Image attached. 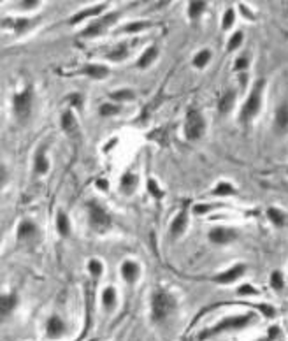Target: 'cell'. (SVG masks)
I'll list each match as a JSON object with an SVG mask.
<instances>
[{
  "label": "cell",
  "instance_id": "obj_1",
  "mask_svg": "<svg viewBox=\"0 0 288 341\" xmlns=\"http://www.w3.org/2000/svg\"><path fill=\"white\" fill-rule=\"evenodd\" d=\"M255 320V313H246V315H236V317H227V319L220 320L218 324L207 327L199 334V340H206V338H213L220 333H227V331H237L248 327L251 322Z\"/></svg>",
  "mask_w": 288,
  "mask_h": 341
},
{
  "label": "cell",
  "instance_id": "obj_2",
  "mask_svg": "<svg viewBox=\"0 0 288 341\" xmlns=\"http://www.w3.org/2000/svg\"><path fill=\"white\" fill-rule=\"evenodd\" d=\"M176 310V299L165 290H156L151 297V319L153 322L160 324L167 320Z\"/></svg>",
  "mask_w": 288,
  "mask_h": 341
},
{
  "label": "cell",
  "instance_id": "obj_3",
  "mask_svg": "<svg viewBox=\"0 0 288 341\" xmlns=\"http://www.w3.org/2000/svg\"><path fill=\"white\" fill-rule=\"evenodd\" d=\"M264 88H266V79H259V81L253 85V90H251L250 97L246 99L243 109H241V120H243V122H250V120L255 118L257 113L260 111Z\"/></svg>",
  "mask_w": 288,
  "mask_h": 341
},
{
  "label": "cell",
  "instance_id": "obj_4",
  "mask_svg": "<svg viewBox=\"0 0 288 341\" xmlns=\"http://www.w3.org/2000/svg\"><path fill=\"white\" fill-rule=\"evenodd\" d=\"M206 130V122H204L202 115L195 109L188 111L186 115V123H185V136L188 141H197Z\"/></svg>",
  "mask_w": 288,
  "mask_h": 341
},
{
  "label": "cell",
  "instance_id": "obj_5",
  "mask_svg": "<svg viewBox=\"0 0 288 341\" xmlns=\"http://www.w3.org/2000/svg\"><path fill=\"white\" fill-rule=\"evenodd\" d=\"M88 213H90V225L99 232H104L111 227V216L106 209L97 202L88 204Z\"/></svg>",
  "mask_w": 288,
  "mask_h": 341
},
{
  "label": "cell",
  "instance_id": "obj_6",
  "mask_svg": "<svg viewBox=\"0 0 288 341\" xmlns=\"http://www.w3.org/2000/svg\"><path fill=\"white\" fill-rule=\"evenodd\" d=\"M12 108H14V115L19 120L28 118L30 109H32V92L26 88L21 93H16L14 100H12Z\"/></svg>",
  "mask_w": 288,
  "mask_h": 341
},
{
  "label": "cell",
  "instance_id": "obj_7",
  "mask_svg": "<svg viewBox=\"0 0 288 341\" xmlns=\"http://www.w3.org/2000/svg\"><path fill=\"white\" fill-rule=\"evenodd\" d=\"M118 12H111L109 16H104V18L97 19L95 23H92V25L88 26V28L85 30V32L81 33L83 37H93V35H100V33L106 30V26H109L111 23H115L116 19H118Z\"/></svg>",
  "mask_w": 288,
  "mask_h": 341
},
{
  "label": "cell",
  "instance_id": "obj_8",
  "mask_svg": "<svg viewBox=\"0 0 288 341\" xmlns=\"http://www.w3.org/2000/svg\"><path fill=\"white\" fill-rule=\"evenodd\" d=\"M237 237V232L230 227H214L209 232V241L214 245H227Z\"/></svg>",
  "mask_w": 288,
  "mask_h": 341
},
{
  "label": "cell",
  "instance_id": "obj_9",
  "mask_svg": "<svg viewBox=\"0 0 288 341\" xmlns=\"http://www.w3.org/2000/svg\"><path fill=\"white\" fill-rule=\"evenodd\" d=\"M244 271H246V266H244V264H237V266H234V267H230V269L220 273V275H216L213 278V282L222 283V285H229V283H234L236 280H239L241 276L244 275Z\"/></svg>",
  "mask_w": 288,
  "mask_h": 341
},
{
  "label": "cell",
  "instance_id": "obj_10",
  "mask_svg": "<svg viewBox=\"0 0 288 341\" xmlns=\"http://www.w3.org/2000/svg\"><path fill=\"white\" fill-rule=\"evenodd\" d=\"M65 331H67V324L58 315L49 317L48 324H46V334H48V338L58 340V338H62L65 334Z\"/></svg>",
  "mask_w": 288,
  "mask_h": 341
},
{
  "label": "cell",
  "instance_id": "obj_11",
  "mask_svg": "<svg viewBox=\"0 0 288 341\" xmlns=\"http://www.w3.org/2000/svg\"><path fill=\"white\" fill-rule=\"evenodd\" d=\"M139 264L132 262V260H127V262L122 264V276L127 283H136V280L139 278Z\"/></svg>",
  "mask_w": 288,
  "mask_h": 341
},
{
  "label": "cell",
  "instance_id": "obj_12",
  "mask_svg": "<svg viewBox=\"0 0 288 341\" xmlns=\"http://www.w3.org/2000/svg\"><path fill=\"white\" fill-rule=\"evenodd\" d=\"M274 127H276V132H280V134H283V132H287V130H288V106L287 104H283L276 111Z\"/></svg>",
  "mask_w": 288,
  "mask_h": 341
},
{
  "label": "cell",
  "instance_id": "obj_13",
  "mask_svg": "<svg viewBox=\"0 0 288 341\" xmlns=\"http://www.w3.org/2000/svg\"><path fill=\"white\" fill-rule=\"evenodd\" d=\"M116 289L115 287H106L102 292V304H104V308L107 310V312H113L116 306Z\"/></svg>",
  "mask_w": 288,
  "mask_h": 341
},
{
  "label": "cell",
  "instance_id": "obj_14",
  "mask_svg": "<svg viewBox=\"0 0 288 341\" xmlns=\"http://www.w3.org/2000/svg\"><path fill=\"white\" fill-rule=\"evenodd\" d=\"M83 74L90 76V78H95V79H104L107 74H109V69H107L106 65H95V63H92V65H86L85 69H83Z\"/></svg>",
  "mask_w": 288,
  "mask_h": 341
},
{
  "label": "cell",
  "instance_id": "obj_15",
  "mask_svg": "<svg viewBox=\"0 0 288 341\" xmlns=\"http://www.w3.org/2000/svg\"><path fill=\"white\" fill-rule=\"evenodd\" d=\"M35 236H37V227H35V223L28 222V220L19 223V229H18L19 239H30V237H35Z\"/></svg>",
  "mask_w": 288,
  "mask_h": 341
},
{
  "label": "cell",
  "instance_id": "obj_16",
  "mask_svg": "<svg viewBox=\"0 0 288 341\" xmlns=\"http://www.w3.org/2000/svg\"><path fill=\"white\" fill-rule=\"evenodd\" d=\"M234 102H236V92H232V90H229V92L225 93V95L220 99V102H218V109H220V113H229L230 109H232V106H234Z\"/></svg>",
  "mask_w": 288,
  "mask_h": 341
},
{
  "label": "cell",
  "instance_id": "obj_17",
  "mask_svg": "<svg viewBox=\"0 0 288 341\" xmlns=\"http://www.w3.org/2000/svg\"><path fill=\"white\" fill-rule=\"evenodd\" d=\"M16 296H2L0 299V312H2V317H7L12 310L16 308Z\"/></svg>",
  "mask_w": 288,
  "mask_h": 341
},
{
  "label": "cell",
  "instance_id": "obj_18",
  "mask_svg": "<svg viewBox=\"0 0 288 341\" xmlns=\"http://www.w3.org/2000/svg\"><path fill=\"white\" fill-rule=\"evenodd\" d=\"M186 213L185 211H181L179 215L174 218V222H172V225H170V229H172V236H179V234H183L185 232V229H186Z\"/></svg>",
  "mask_w": 288,
  "mask_h": 341
},
{
  "label": "cell",
  "instance_id": "obj_19",
  "mask_svg": "<svg viewBox=\"0 0 288 341\" xmlns=\"http://www.w3.org/2000/svg\"><path fill=\"white\" fill-rule=\"evenodd\" d=\"M104 7H106V5H97V7H88V9H85V11L78 12V14L74 16V18L70 19V23H72V25H76V23H79L81 19L88 18V16H97V14H100V12L104 11Z\"/></svg>",
  "mask_w": 288,
  "mask_h": 341
},
{
  "label": "cell",
  "instance_id": "obj_20",
  "mask_svg": "<svg viewBox=\"0 0 288 341\" xmlns=\"http://www.w3.org/2000/svg\"><path fill=\"white\" fill-rule=\"evenodd\" d=\"M137 186V176L132 174V172H127V174H123L122 178V192L125 193H132L134 190H136Z\"/></svg>",
  "mask_w": 288,
  "mask_h": 341
},
{
  "label": "cell",
  "instance_id": "obj_21",
  "mask_svg": "<svg viewBox=\"0 0 288 341\" xmlns=\"http://www.w3.org/2000/svg\"><path fill=\"white\" fill-rule=\"evenodd\" d=\"M156 55H158V49L155 48V46H151V48H148L146 51L143 53V56L139 58V62H137V65L141 67V69H144V67H148L149 63L153 62V60L156 58Z\"/></svg>",
  "mask_w": 288,
  "mask_h": 341
},
{
  "label": "cell",
  "instance_id": "obj_22",
  "mask_svg": "<svg viewBox=\"0 0 288 341\" xmlns=\"http://www.w3.org/2000/svg\"><path fill=\"white\" fill-rule=\"evenodd\" d=\"M56 227H58V232L62 236H69L70 234V222L63 211H58V215H56Z\"/></svg>",
  "mask_w": 288,
  "mask_h": 341
},
{
  "label": "cell",
  "instance_id": "obj_23",
  "mask_svg": "<svg viewBox=\"0 0 288 341\" xmlns=\"http://www.w3.org/2000/svg\"><path fill=\"white\" fill-rule=\"evenodd\" d=\"M62 129L65 130V132H74V130L78 129V122H76L74 115L70 111L62 115Z\"/></svg>",
  "mask_w": 288,
  "mask_h": 341
},
{
  "label": "cell",
  "instance_id": "obj_24",
  "mask_svg": "<svg viewBox=\"0 0 288 341\" xmlns=\"http://www.w3.org/2000/svg\"><path fill=\"white\" fill-rule=\"evenodd\" d=\"M44 150L46 148H41V152L35 155V170H37L39 174H44V172H48V169H49V164L44 155Z\"/></svg>",
  "mask_w": 288,
  "mask_h": 341
},
{
  "label": "cell",
  "instance_id": "obj_25",
  "mask_svg": "<svg viewBox=\"0 0 288 341\" xmlns=\"http://www.w3.org/2000/svg\"><path fill=\"white\" fill-rule=\"evenodd\" d=\"M267 216H269V220H271V222H273L276 227H283V223H285V215H283V211H281V209H278V208H269V209H267Z\"/></svg>",
  "mask_w": 288,
  "mask_h": 341
},
{
  "label": "cell",
  "instance_id": "obj_26",
  "mask_svg": "<svg viewBox=\"0 0 288 341\" xmlns=\"http://www.w3.org/2000/svg\"><path fill=\"white\" fill-rule=\"evenodd\" d=\"M204 9H206V2H202V0H199V2H190L188 16L192 19H197L204 12Z\"/></svg>",
  "mask_w": 288,
  "mask_h": 341
},
{
  "label": "cell",
  "instance_id": "obj_27",
  "mask_svg": "<svg viewBox=\"0 0 288 341\" xmlns=\"http://www.w3.org/2000/svg\"><path fill=\"white\" fill-rule=\"evenodd\" d=\"M127 55H129V49H127V46L125 44H118L115 49H113V51H109L107 58L115 60V62H120V60H123Z\"/></svg>",
  "mask_w": 288,
  "mask_h": 341
},
{
  "label": "cell",
  "instance_id": "obj_28",
  "mask_svg": "<svg viewBox=\"0 0 288 341\" xmlns=\"http://www.w3.org/2000/svg\"><path fill=\"white\" fill-rule=\"evenodd\" d=\"M211 60V51L209 49H202V51H199L195 55V58H193V65L199 67V69H202V67L207 65V62Z\"/></svg>",
  "mask_w": 288,
  "mask_h": 341
},
{
  "label": "cell",
  "instance_id": "obj_29",
  "mask_svg": "<svg viewBox=\"0 0 288 341\" xmlns=\"http://www.w3.org/2000/svg\"><path fill=\"white\" fill-rule=\"evenodd\" d=\"M134 97H136V93L129 88H122V90H118V92L111 93V99L118 100V102H127V100H132Z\"/></svg>",
  "mask_w": 288,
  "mask_h": 341
},
{
  "label": "cell",
  "instance_id": "obj_30",
  "mask_svg": "<svg viewBox=\"0 0 288 341\" xmlns=\"http://www.w3.org/2000/svg\"><path fill=\"white\" fill-rule=\"evenodd\" d=\"M232 193H236V188L227 181L218 183L216 188H214V195H232Z\"/></svg>",
  "mask_w": 288,
  "mask_h": 341
},
{
  "label": "cell",
  "instance_id": "obj_31",
  "mask_svg": "<svg viewBox=\"0 0 288 341\" xmlns=\"http://www.w3.org/2000/svg\"><path fill=\"white\" fill-rule=\"evenodd\" d=\"M271 287L274 290H281L285 287V278L281 271H274L273 275H271Z\"/></svg>",
  "mask_w": 288,
  "mask_h": 341
},
{
  "label": "cell",
  "instance_id": "obj_32",
  "mask_svg": "<svg viewBox=\"0 0 288 341\" xmlns=\"http://www.w3.org/2000/svg\"><path fill=\"white\" fill-rule=\"evenodd\" d=\"M149 23H144V21H136V23H130V25L123 26L122 32H127V33H134V32H141L143 28H146Z\"/></svg>",
  "mask_w": 288,
  "mask_h": 341
},
{
  "label": "cell",
  "instance_id": "obj_33",
  "mask_svg": "<svg viewBox=\"0 0 288 341\" xmlns=\"http://www.w3.org/2000/svg\"><path fill=\"white\" fill-rule=\"evenodd\" d=\"M234 21H236V12L232 11V9H227L225 16H223V23H222V28L223 30H229L230 26L234 25Z\"/></svg>",
  "mask_w": 288,
  "mask_h": 341
},
{
  "label": "cell",
  "instance_id": "obj_34",
  "mask_svg": "<svg viewBox=\"0 0 288 341\" xmlns=\"http://www.w3.org/2000/svg\"><path fill=\"white\" fill-rule=\"evenodd\" d=\"M88 269H90V273H92L93 278H99V276L102 275V262H100V260H90Z\"/></svg>",
  "mask_w": 288,
  "mask_h": 341
},
{
  "label": "cell",
  "instance_id": "obj_35",
  "mask_svg": "<svg viewBox=\"0 0 288 341\" xmlns=\"http://www.w3.org/2000/svg\"><path fill=\"white\" fill-rule=\"evenodd\" d=\"M11 25L12 28H14V32H18V33H21V32H25L26 30V26L30 25V21L28 19H18V21H4V25Z\"/></svg>",
  "mask_w": 288,
  "mask_h": 341
},
{
  "label": "cell",
  "instance_id": "obj_36",
  "mask_svg": "<svg viewBox=\"0 0 288 341\" xmlns=\"http://www.w3.org/2000/svg\"><path fill=\"white\" fill-rule=\"evenodd\" d=\"M116 113H120V108L118 106H115V104H104V106H100V115L102 116H113V115H116Z\"/></svg>",
  "mask_w": 288,
  "mask_h": 341
},
{
  "label": "cell",
  "instance_id": "obj_37",
  "mask_svg": "<svg viewBox=\"0 0 288 341\" xmlns=\"http://www.w3.org/2000/svg\"><path fill=\"white\" fill-rule=\"evenodd\" d=\"M241 42H243V32H236L229 41V51H234L236 48H239Z\"/></svg>",
  "mask_w": 288,
  "mask_h": 341
},
{
  "label": "cell",
  "instance_id": "obj_38",
  "mask_svg": "<svg viewBox=\"0 0 288 341\" xmlns=\"http://www.w3.org/2000/svg\"><path fill=\"white\" fill-rule=\"evenodd\" d=\"M148 190H149V193L155 197V199H162V197H163V192L158 188L156 181H153V179H149V181H148Z\"/></svg>",
  "mask_w": 288,
  "mask_h": 341
},
{
  "label": "cell",
  "instance_id": "obj_39",
  "mask_svg": "<svg viewBox=\"0 0 288 341\" xmlns=\"http://www.w3.org/2000/svg\"><path fill=\"white\" fill-rule=\"evenodd\" d=\"M237 292H239V296H257V294H259V290L253 289L251 285H241Z\"/></svg>",
  "mask_w": 288,
  "mask_h": 341
},
{
  "label": "cell",
  "instance_id": "obj_40",
  "mask_svg": "<svg viewBox=\"0 0 288 341\" xmlns=\"http://www.w3.org/2000/svg\"><path fill=\"white\" fill-rule=\"evenodd\" d=\"M248 65H250V60H248L246 56H241V58H237V62H236V71H243V69H246Z\"/></svg>",
  "mask_w": 288,
  "mask_h": 341
},
{
  "label": "cell",
  "instance_id": "obj_41",
  "mask_svg": "<svg viewBox=\"0 0 288 341\" xmlns=\"http://www.w3.org/2000/svg\"><path fill=\"white\" fill-rule=\"evenodd\" d=\"M211 209V206H207V204H197L195 208H193V211H195V215H202V213H207Z\"/></svg>",
  "mask_w": 288,
  "mask_h": 341
},
{
  "label": "cell",
  "instance_id": "obj_42",
  "mask_svg": "<svg viewBox=\"0 0 288 341\" xmlns=\"http://www.w3.org/2000/svg\"><path fill=\"white\" fill-rule=\"evenodd\" d=\"M69 100H74L72 104L78 106V108H81V106H83V99H81L79 95H70V97H69Z\"/></svg>",
  "mask_w": 288,
  "mask_h": 341
},
{
  "label": "cell",
  "instance_id": "obj_43",
  "mask_svg": "<svg viewBox=\"0 0 288 341\" xmlns=\"http://www.w3.org/2000/svg\"><path fill=\"white\" fill-rule=\"evenodd\" d=\"M39 4V2H37V0H26V2H23V5H25V7H35V5H37Z\"/></svg>",
  "mask_w": 288,
  "mask_h": 341
},
{
  "label": "cell",
  "instance_id": "obj_44",
  "mask_svg": "<svg viewBox=\"0 0 288 341\" xmlns=\"http://www.w3.org/2000/svg\"><path fill=\"white\" fill-rule=\"evenodd\" d=\"M241 12H243V14L246 16L248 19H253V14H251V11H248V9L244 7V5H241Z\"/></svg>",
  "mask_w": 288,
  "mask_h": 341
}]
</instances>
